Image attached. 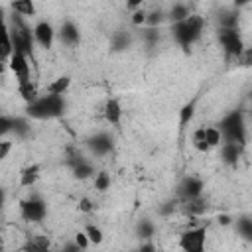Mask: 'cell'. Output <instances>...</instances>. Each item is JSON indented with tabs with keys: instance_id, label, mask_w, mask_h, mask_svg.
Instances as JSON below:
<instances>
[{
	"instance_id": "cell-1",
	"label": "cell",
	"mask_w": 252,
	"mask_h": 252,
	"mask_svg": "<svg viewBox=\"0 0 252 252\" xmlns=\"http://www.w3.org/2000/svg\"><path fill=\"white\" fill-rule=\"evenodd\" d=\"M65 98L63 96H51V94H43L37 96L32 104L26 106V116L33 118V120H47V118H57L63 116L65 112Z\"/></svg>"
},
{
	"instance_id": "cell-2",
	"label": "cell",
	"mask_w": 252,
	"mask_h": 252,
	"mask_svg": "<svg viewBox=\"0 0 252 252\" xmlns=\"http://www.w3.org/2000/svg\"><path fill=\"white\" fill-rule=\"evenodd\" d=\"M219 132L222 138V144H238V146H246V122H244V114L242 110H232L228 112L220 124H219Z\"/></svg>"
},
{
	"instance_id": "cell-3",
	"label": "cell",
	"mask_w": 252,
	"mask_h": 252,
	"mask_svg": "<svg viewBox=\"0 0 252 252\" xmlns=\"http://www.w3.org/2000/svg\"><path fill=\"white\" fill-rule=\"evenodd\" d=\"M203 28H205V18L199 14H191L183 22H177L171 26V35L181 47L187 49L189 45H193L201 37Z\"/></svg>"
},
{
	"instance_id": "cell-4",
	"label": "cell",
	"mask_w": 252,
	"mask_h": 252,
	"mask_svg": "<svg viewBox=\"0 0 252 252\" xmlns=\"http://www.w3.org/2000/svg\"><path fill=\"white\" fill-rule=\"evenodd\" d=\"M47 215V205L41 197H30L20 203V217L28 222H39Z\"/></svg>"
},
{
	"instance_id": "cell-5",
	"label": "cell",
	"mask_w": 252,
	"mask_h": 252,
	"mask_svg": "<svg viewBox=\"0 0 252 252\" xmlns=\"http://www.w3.org/2000/svg\"><path fill=\"white\" fill-rule=\"evenodd\" d=\"M219 43L220 47L224 49V53L228 57H240L242 51L246 49L244 47V41L238 33V30H224V28H219Z\"/></svg>"
},
{
	"instance_id": "cell-6",
	"label": "cell",
	"mask_w": 252,
	"mask_h": 252,
	"mask_svg": "<svg viewBox=\"0 0 252 252\" xmlns=\"http://www.w3.org/2000/svg\"><path fill=\"white\" fill-rule=\"evenodd\" d=\"M205 238H207L205 226L189 228L179 236V248L183 252H205Z\"/></svg>"
},
{
	"instance_id": "cell-7",
	"label": "cell",
	"mask_w": 252,
	"mask_h": 252,
	"mask_svg": "<svg viewBox=\"0 0 252 252\" xmlns=\"http://www.w3.org/2000/svg\"><path fill=\"white\" fill-rule=\"evenodd\" d=\"M203 189H205V183L195 177V175H187L179 181L177 185V199L183 201V203H189L193 199H199L203 195Z\"/></svg>"
},
{
	"instance_id": "cell-8",
	"label": "cell",
	"mask_w": 252,
	"mask_h": 252,
	"mask_svg": "<svg viewBox=\"0 0 252 252\" xmlns=\"http://www.w3.org/2000/svg\"><path fill=\"white\" fill-rule=\"evenodd\" d=\"M32 32H33V39H35V43H37L39 47L51 49L53 39H55V30H53V26H51L47 20H39V22L33 26Z\"/></svg>"
},
{
	"instance_id": "cell-9",
	"label": "cell",
	"mask_w": 252,
	"mask_h": 252,
	"mask_svg": "<svg viewBox=\"0 0 252 252\" xmlns=\"http://www.w3.org/2000/svg\"><path fill=\"white\" fill-rule=\"evenodd\" d=\"M8 67H10V71L16 75L18 85L32 81V79H30V63H28V57H26V55H22V53H12L10 59H8Z\"/></svg>"
},
{
	"instance_id": "cell-10",
	"label": "cell",
	"mask_w": 252,
	"mask_h": 252,
	"mask_svg": "<svg viewBox=\"0 0 252 252\" xmlns=\"http://www.w3.org/2000/svg\"><path fill=\"white\" fill-rule=\"evenodd\" d=\"M87 146H89V150H91L94 156H106V154L112 152L114 142H112V136H110V134L98 132V134H94L93 138L87 140Z\"/></svg>"
},
{
	"instance_id": "cell-11",
	"label": "cell",
	"mask_w": 252,
	"mask_h": 252,
	"mask_svg": "<svg viewBox=\"0 0 252 252\" xmlns=\"http://www.w3.org/2000/svg\"><path fill=\"white\" fill-rule=\"evenodd\" d=\"M12 53H14V49H12V41H10L8 22H6L4 10H2V6H0V59H2V61H8Z\"/></svg>"
},
{
	"instance_id": "cell-12",
	"label": "cell",
	"mask_w": 252,
	"mask_h": 252,
	"mask_svg": "<svg viewBox=\"0 0 252 252\" xmlns=\"http://www.w3.org/2000/svg\"><path fill=\"white\" fill-rule=\"evenodd\" d=\"M59 37H61V41L65 45H77L81 41V32H79V28H77L75 22L65 20L61 24V28H59Z\"/></svg>"
},
{
	"instance_id": "cell-13",
	"label": "cell",
	"mask_w": 252,
	"mask_h": 252,
	"mask_svg": "<svg viewBox=\"0 0 252 252\" xmlns=\"http://www.w3.org/2000/svg\"><path fill=\"white\" fill-rule=\"evenodd\" d=\"M244 148L238 144H220V159L226 165H236L238 159L242 158Z\"/></svg>"
},
{
	"instance_id": "cell-14",
	"label": "cell",
	"mask_w": 252,
	"mask_h": 252,
	"mask_svg": "<svg viewBox=\"0 0 252 252\" xmlns=\"http://www.w3.org/2000/svg\"><path fill=\"white\" fill-rule=\"evenodd\" d=\"M51 242L47 236L43 234H33L26 240V244L22 246V252H49Z\"/></svg>"
},
{
	"instance_id": "cell-15",
	"label": "cell",
	"mask_w": 252,
	"mask_h": 252,
	"mask_svg": "<svg viewBox=\"0 0 252 252\" xmlns=\"http://www.w3.org/2000/svg\"><path fill=\"white\" fill-rule=\"evenodd\" d=\"M41 175V165L39 163H30L20 171V185L22 187H33L35 181Z\"/></svg>"
},
{
	"instance_id": "cell-16",
	"label": "cell",
	"mask_w": 252,
	"mask_h": 252,
	"mask_svg": "<svg viewBox=\"0 0 252 252\" xmlns=\"http://www.w3.org/2000/svg\"><path fill=\"white\" fill-rule=\"evenodd\" d=\"M102 112H104V118H106L108 124H114V126L120 124V118H122V106H120V102H118L116 98H108V100L104 102Z\"/></svg>"
},
{
	"instance_id": "cell-17",
	"label": "cell",
	"mask_w": 252,
	"mask_h": 252,
	"mask_svg": "<svg viewBox=\"0 0 252 252\" xmlns=\"http://www.w3.org/2000/svg\"><path fill=\"white\" fill-rule=\"evenodd\" d=\"M71 87V77L69 75H63V77H57L55 81H51L45 89V94H51V96H63L67 93V89Z\"/></svg>"
},
{
	"instance_id": "cell-18",
	"label": "cell",
	"mask_w": 252,
	"mask_h": 252,
	"mask_svg": "<svg viewBox=\"0 0 252 252\" xmlns=\"http://www.w3.org/2000/svg\"><path fill=\"white\" fill-rule=\"evenodd\" d=\"M189 16H191V6H189V4H183V2H175V4L169 8V14H167V18H169L173 24L183 22V20L189 18Z\"/></svg>"
},
{
	"instance_id": "cell-19",
	"label": "cell",
	"mask_w": 252,
	"mask_h": 252,
	"mask_svg": "<svg viewBox=\"0 0 252 252\" xmlns=\"http://www.w3.org/2000/svg\"><path fill=\"white\" fill-rule=\"evenodd\" d=\"M18 93H20V96L26 100V104H32V102H33V100L39 96L37 87H35V83H32V81L18 85Z\"/></svg>"
},
{
	"instance_id": "cell-20",
	"label": "cell",
	"mask_w": 252,
	"mask_h": 252,
	"mask_svg": "<svg viewBox=\"0 0 252 252\" xmlns=\"http://www.w3.org/2000/svg\"><path fill=\"white\" fill-rule=\"evenodd\" d=\"M10 8L18 16H35V4L32 0H16L10 4Z\"/></svg>"
},
{
	"instance_id": "cell-21",
	"label": "cell",
	"mask_w": 252,
	"mask_h": 252,
	"mask_svg": "<svg viewBox=\"0 0 252 252\" xmlns=\"http://www.w3.org/2000/svg\"><path fill=\"white\" fill-rule=\"evenodd\" d=\"M96 171H94V165L91 163V161H87V159H83V161H79L75 167H73V175L77 177V179H89L91 175H94Z\"/></svg>"
},
{
	"instance_id": "cell-22",
	"label": "cell",
	"mask_w": 252,
	"mask_h": 252,
	"mask_svg": "<svg viewBox=\"0 0 252 252\" xmlns=\"http://www.w3.org/2000/svg\"><path fill=\"white\" fill-rule=\"evenodd\" d=\"M136 234H138L142 240H152V236L156 234V224H154L152 220L144 219V220H140V222L136 224Z\"/></svg>"
},
{
	"instance_id": "cell-23",
	"label": "cell",
	"mask_w": 252,
	"mask_h": 252,
	"mask_svg": "<svg viewBox=\"0 0 252 252\" xmlns=\"http://www.w3.org/2000/svg\"><path fill=\"white\" fill-rule=\"evenodd\" d=\"M130 33L128 32H116L110 39V45H112V51H122L126 47H130Z\"/></svg>"
},
{
	"instance_id": "cell-24",
	"label": "cell",
	"mask_w": 252,
	"mask_h": 252,
	"mask_svg": "<svg viewBox=\"0 0 252 252\" xmlns=\"http://www.w3.org/2000/svg\"><path fill=\"white\" fill-rule=\"evenodd\" d=\"M12 132L16 134V136H20V138H26L30 132H32V126H30V120H28V116L26 118H12Z\"/></svg>"
},
{
	"instance_id": "cell-25",
	"label": "cell",
	"mask_w": 252,
	"mask_h": 252,
	"mask_svg": "<svg viewBox=\"0 0 252 252\" xmlns=\"http://www.w3.org/2000/svg\"><path fill=\"white\" fill-rule=\"evenodd\" d=\"M193 114H195V100H189V102L179 110V128H181V130L191 122Z\"/></svg>"
},
{
	"instance_id": "cell-26",
	"label": "cell",
	"mask_w": 252,
	"mask_h": 252,
	"mask_svg": "<svg viewBox=\"0 0 252 252\" xmlns=\"http://www.w3.org/2000/svg\"><path fill=\"white\" fill-rule=\"evenodd\" d=\"M205 144L209 148H217V146L222 144V138H220L219 128H215V126H207L205 128Z\"/></svg>"
},
{
	"instance_id": "cell-27",
	"label": "cell",
	"mask_w": 252,
	"mask_h": 252,
	"mask_svg": "<svg viewBox=\"0 0 252 252\" xmlns=\"http://www.w3.org/2000/svg\"><path fill=\"white\" fill-rule=\"evenodd\" d=\"M236 230L240 232V236H242L244 240H250V238H252V220H250L248 215H244V217H240V219L236 220Z\"/></svg>"
},
{
	"instance_id": "cell-28",
	"label": "cell",
	"mask_w": 252,
	"mask_h": 252,
	"mask_svg": "<svg viewBox=\"0 0 252 252\" xmlns=\"http://www.w3.org/2000/svg\"><path fill=\"white\" fill-rule=\"evenodd\" d=\"M83 232L87 234L89 242H91V244H94V246L102 244V240H104V234H102V230H100V228H98L96 224H87Z\"/></svg>"
},
{
	"instance_id": "cell-29",
	"label": "cell",
	"mask_w": 252,
	"mask_h": 252,
	"mask_svg": "<svg viewBox=\"0 0 252 252\" xmlns=\"http://www.w3.org/2000/svg\"><path fill=\"white\" fill-rule=\"evenodd\" d=\"M185 211L191 215V217H201L205 211H207V203L199 197V199H193L189 203H185Z\"/></svg>"
},
{
	"instance_id": "cell-30",
	"label": "cell",
	"mask_w": 252,
	"mask_h": 252,
	"mask_svg": "<svg viewBox=\"0 0 252 252\" xmlns=\"http://www.w3.org/2000/svg\"><path fill=\"white\" fill-rule=\"evenodd\" d=\"M94 189L100 191V193L110 189V175H108V171H96V175H94Z\"/></svg>"
},
{
	"instance_id": "cell-31",
	"label": "cell",
	"mask_w": 252,
	"mask_h": 252,
	"mask_svg": "<svg viewBox=\"0 0 252 252\" xmlns=\"http://www.w3.org/2000/svg\"><path fill=\"white\" fill-rule=\"evenodd\" d=\"M163 22V12L161 10H152L146 14V28H159Z\"/></svg>"
},
{
	"instance_id": "cell-32",
	"label": "cell",
	"mask_w": 252,
	"mask_h": 252,
	"mask_svg": "<svg viewBox=\"0 0 252 252\" xmlns=\"http://www.w3.org/2000/svg\"><path fill=\"white\" fill-rule=\"evenodd\" d=\"M142 35H144V41H146L150 47L159 41V30H158V28H146V30H142Z\"/></svg>"
},
{
	"instance_id": "cell-33",
	"label": "cell",
	"mask_w": 252,
	"mask_h": 252,
	"mask_svg": "<svg viewBox=\"0 0 252 252\" xmlns=\"http://www.w3.org/2000/svg\"><path fill=\"white\" fill-rule=\"evenodd\" d=\"M146 10L144 8H140V10H136V12H132V16H130V22H132V26H136V28H140V26H146Z\"/></svg>"
},
{
	"instance_id": "cell-34",
	"label": "cell",
	"mask_w": 252,
	"mask_h": 252,
	"mask_svg": "<svg viewBox=\"0 0 252 252\" xmlns=\"http://www.w3.org/2000/svg\"><path fill=\"white\" fill-rule=\"evenodd\" d=\"M175 209H177V201H175V199H171V201L161 203V205L158 207V213H159L161 217H169V215H171Z\"/></svg>"
},
{
	"instance_id": "cell-35",
	"label": "cell",
	"mask_w": 252,
	"mask_h": 252,
	"mask_svg": "<svg viewBox=\"0 0 252 252\" xmlns=\"http://www.w3.org/2000/svg\"><path fill=\"white\" fill-rule=\"evenodd\" d=\"M73 242L81 248V250H87L89 246H91V242H89V238H87V234L83 232V230H79L77 234H75V238H73Z\"/></svg>"
},
{
	"instance_id": "cell-36",
	"label": "cell",
	"mask_w": 252,
	"mask_h": 252,
	"mask_svg": "<svg viewBox=\"0 0 252 252\" xmlns=\"http://www.w3.org/2000/svg\"><path fill=\"white\" fill-rule=\"evenodd\" d=\"M8 132H12V118H10V116L0 114V138H2V136H6Z\"/></svg>"
},
{
	"instance_id": "cell-37",
	"label": "cell",
	"mask_w": 252,
	"mask_h": 252,
	"mask_svg": "<svg viewBox=\"0 0 252 252\" xmlns=\"http://www.w3.org/2000/svg\"><path fill=\"white\" fill-rule=\"evenodd\" d=\"M79 211H81V213H93V211H94L93 201H91L89 197H83V199L79 201Z\"/></svg>"
},
{
	"instance_id": "cell-38",
	"label": "cell",
	"mask_w": 252,
	"mask_h": 252,
	"mask_svg": "<svg viewBox=\"0 0 252 252\" xmlns=\"http://www.w3.org/2000/svg\"><path fill=\"white\" fill-rule=\"evenodd\" d=\"M10 152H12V142L10 140H0V161L6 159Z\"/></svg>"
},
{
	"instance_id": "cell-39",
	"label": "cell",
	"mask_w": 252,
	"mask_h": 252,
	"mask_svg": "<svg viewBox=\"0 0 252 252\" xmlns=\"http://www.w3.org/2000/svg\"><path fill=\"white\" fill-rule=\"evenodd\" d=\"M138 252H158V248H156V244H154L152 240H144V242L140 244Z\"/></svg>"
},
{
	"instance_id": "cell-40",
	"label": "cell",
	"mask_w": 252,
	"mask_h": 252,
	"mask_svg": "<svg viewBox=\"0 0 252 252\" xmlns=\"http://www.w3.org/2000/svg\"><path fill=\"white\" fill-rule=\"evenodd\" d=\"M61 252H83V250H81L75 242H67V244L63 246V250H61Z\"/></svg>"
},
{
	"instance_id": "cell-41",
	"label": "cell",
	"mask_w": 252,
	"mask_h": 252,
	"mask_svg": "<svg viewBox=\"0 0 252 252\" xmlns=\"http://www.w3.org/2000/svg\"><path fill=\"white\" fill-rule=\"evenodd\" d=\"M217 220H219V224H222V226H228V224L232 222V219H230L228 215H219V219H217Z\"/></svg>"
},
{
	"instance_id": "cell-42",
	"label": "cell",
	"mask_w": 252,
	"mask_h": 252,
	"mask_svg": "<svg viewBox=\"0 0 252 252\" xmlns=\"http://www.w3.org/2000/svg\"><path fill=\"white\" fill-rule=\"evenodd\" d=\"M4 203H6V191L0 187V211H2V207H4Z\"/></svg>"
},
{
	"instance_id": "cell-43",
	"label": "cell",
	"mask_w": 252,
	"mask_h": 252,
	"mask_svg": "<svg viewBox=\"0 0 252 252\" xmlns=\"http://www.w3.org/2000/svg\"><path fill=\"white\" fill-rule=\"evenodd\" d=\"M4 71H6V61H2V59H0V77L4 75Z\"/></svg>"
}]
</instances>
